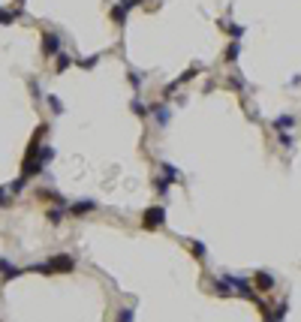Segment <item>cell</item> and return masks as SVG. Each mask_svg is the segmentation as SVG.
Segmentation results:
<instances>
[{
    "mask_svg": "<svg viewBox=\"0 0 301 322\" xmlns=\"http://www.w3.org/2000/svg\"><path fill=\"white\" fill-rule=\"evenodd\" d=\"M280 142H283V148H292V136H286V132H283V136H280Z\"/></svg>",
    "mask_w": 301,
    "mask_h": 322,
    "instance_id": "cell-25",
    "label": "cell"
},
{
    "mask_svg": "<svg viewBox=\"0 0 301 322\" xmlns=\"http://www.w3.org/2000/svg\"><path fill=\"white\" fill-rule=\"evenodd\" d=\"M94 208H97V202L81 199V202H72V205H69V214H72V217H81V214H88V211H94Z\"/></svg>",
    "mask_w": 301,
    "mask_h": 322,
    "instance_id": "cell-7",
    "label": "cell"
},
{
    "mask_svg": "<svg viewBox=\"0 0 301 322\" xmlns=\"http://www.w3.org/2000/svg\"><path fill=\"white\" fill-rule=\"evenodd\" d=\"M253 283H256L262 292H271V289H274V277H271L268 271H256V274H253Z\"/></svg>",
    "mask_w": 301,
    "mask_h": 322,
    "instance_id": "cell-8",
    "label": "cell"
},
{
    "mask_svg": "<svg viewBox=\"0 0 301 322\" xmlns=\"http://www.w3.org/2000/svg\"><path fill=\"white\" fill-rule=\"evenodd\" d=\"M45 99H48V105H51V112H54V115H61V112H64V102H61L58 97H51V94H48Z\"/></svg>",
    "mask_w": 301,
    "mask_h": 322,
    "instance_id": "cell-18",
    "label": "cell"
},
{
    "mask_svg": "<svg viewBox=\"0 0 301 322\" xmlns=\"http://www.w3.org/2000/svg\"><path fill=\"white\" fill-rule=\"evenodd\" d=\"M48 265V274H58V271H64V274H69L72 268H75V259L67 256V253H61V256H54L51 262H45Z\"/></svg>",
    "mask_w": 301,
    "mask_h": 322,
    "instance_id": "cell-3",
    "label": "cell"
},
{
    "mask_svg": "<svg viewBox=\"0 0 301 322\" xmlns=\"http://www.w3.org/2000/svg\"><path fill=\"white\" fill-rule=\"evenodd\" d=\"M163 223H166V211H163L160 205L145 211V220H142V226H145V229H160Z\"/></svg>",
    "mask_w": 301,
    "mask_h": 322,
    "instance_id": "cell-4",
    "label": "cell"
},
{
    "mask_svg": "<svg viewBox=\"0 0 301 322\" xmlns=\"http://www.w3.org/2000/svg\"><path fill=\"white\" fill-rule=\"evenodd\" d=\"M190 250H193V256H196V259H205V256H208L205 244H199V241H190Z\"/></svg>",
    "mask_w": 301,
    "mask_h": 322,
    "instance_id": "cell-16",
    "label": "cell"
},
{
    "mask_svg": "<svg viewBox=\"0 0 301 322\" xmlns=\"http://www.w3.org/2000/svg\"><path fill=\"white\" fill-rule=\"evenodd\" d=\"M151 112H154V118H157V124H160V127H166L169 118H172V109H169L166 102H160V105L154 102V109H151Z\"/></svg>",
    "mask_w": 301,
    "mask_h": 322,
    "instance_id": "cell-9",
    "label": "cell"
},
{
    "mask_svg": "<svg viewBox=\"0 0 301 322\" xmlns=\"http://www.w3.org/2000/svg\"><path fill=\"white\" fill-rule=\"evenodd\" d=\"M214 286H217V292H223V295H226V292H238V295H244V298L256 301V298H253V292H250V283H247V280H241V277H220Z\"/></svg>",
    "mask_w": 301,
    "mask_h": 322,
    "instance_id": "cell-1",
    "label": "cell"
},
{
    "mask_svg": "<svg viewBox=\"0 0 301 322\" xmlns=\"http://www.w3.org/2000/svg\"><path fill=\"white\" fill-rule=\"evenodd\" d=\"M238 55H241V42L235 39V42H229V48H226V61L235 64V61H238Z\"/></svg>",
    "mask_w": 301,
    "mask_h": 322,
    "instance_id": "cell-13",
    "label": "cell"
},
{
    "mask_svg": "<svg viewBox=\"0 0 301 322\" xmlns=\"http://www.w3.org/2000/svg\"><path fill=\"white\" fill-rule=\"evenodd\" d=\"M58 51H61V36H58V33H45V36H42V55L54 58Z\"/></svg>",
    "mask_w": 301,
    "mask_h": 322,
    "instance_id": "cell-6",
    "label": "cell"
},
{
    "mask_svg": "<svg viewBox=\"0 0 301 322\" xmlns=\"http://www.w3.org/2000/svg\"><path fill=\"white\" fill-rule=\"evenodd\" d=\"M9 202H12V196L6 193V187H0V208H3V205H9Z\"/></svg>",
    "mask_w": 301,
    "mask_h": 322,
    "instance_id": "cell-23",
    "label": "cell"
},
{
    "mask_svg": "<svg viewBox=\"0 0 301 322\" xmlns=\"http://www.w3.org/2000/svg\"><path fill=\"white\" fill-rule=\"evenodd\" d=\"M118 322H133V310H130V307H124V310L118 313Z\"/></svg>",
    "mask_w": 301,
    "mask_h": 322,
    "instance_id": "cell-21",
    "label": "cell"
},
{
    "mask_svg": "<svg viewBox=\"0 0 301 322\" xmlns=\"http://www.w3.org/2000/svg\"><path fill=\"white\" fill-rule=\"evenodd\" d=\"M18 18V9H0V28H6V24H12Z\"/></svg>",
    "mask_w": 301,
    "mask_h": 322,
    "instance_id": "cell-12",
    "label": "cell"
},
{
    "mask_svg": "<svg viewBox=\"0 0 301 322\" xmlns=\"http://www.w3.org/2000/svg\"><path fill=\"white\" fill-rule=\"evenodd\" d=\"M223 31H232L235 39H241V36H244V28H238L235 21H223Z\"/></svg>",
    "mask_w": 301,
    "mask_h": 322,
    "instance_id": "cell-17",
    "label": "cell"
},
{
    "mask_svg": "<svg viewBox=\"0 0 301 322\" xmlns=\"http://www.w3.org/2000/svg\"><path fill=\"white\" fill-rule=\"evenodd\" d=\"M48 220H51V223H61V220H64V211H58V208L48 211Z\"/></svg>",
    "mask_w": 301,
    "mask_h": 322,
    "instance_id": "cell-22",
    "label": "cell"
},
{
    "mask_svg": "<svg viewBox=\"0 0 301 322\" xmlns=\"http://www.w3.org/2000/svg\"><path fill=\"white\" fill-rule=\"evenodd\" d=\"M54 58H58V61H54V66H58V72H64V69H69V64H72V61H69V55H64V51H58Z\"/></svg>",
    "mask_w": 301,
    "mask_h": 322,
    "instance_id": "cell-15",
    "label": "cell"
},
{
    "mask_svg": "<svg viewBox=\"0 0 301 322\" xmlns=\"http://www.w3.org/2000/svg\"><path fill=\"white\" fill-rule=\"evenodd\" d=\"M133 112H135V115H139V118H145V115H148V109H145V102H142V99H135V97H133Z\"/></svg>",
    "mask_w": 301,
    "mask_h": 322,
    "instance_id": "cell-19",
    "label": "cell"
},
{
    "mask_svg": "<svg viewBox=\"0 0 301 322\" xmlns=\"http://www.w3.org/2000/svg\"><path fill=\"white\" fill-rule=\"evenodd\" d=\"M130 85H133V88H142V75H139V72H130Z\"/></svg>",
    "mask_w": 301,
    "mask_h": 322,
    "instance_id": "cell-24",
    "label": "cell"
},
{
    "mask_svg": "<svg viewBox=\"0 0 301 322\" xmlns=\"http://www.w3.org/2000/svg\"><path fill=\"white\" fill-rule=\"evenodd\" d=\"M24 184H28V178H18V181H12V184L6 187V193H9V196H18L21 190H24Z\"/></svg>",
    "mask_w": 301,
    "mask_h": 322,
    "instance_id": "cell-14",
    "label": "cell"
},
{
    "mask_svg": "<svg viewBox=\"0 0 301 322\" xmlns=\"http://www.w3.org/2000/svg\"><path fill=\"white\" fill-rule=\"evenodd\" d=\"M15 3H18V6H24V0H15Z\"/></svg>",
    "mask_w": 301,
    "mask_h": 322,
    "instance_id": "cell-26",
    "label": "cell"
},
{
    "mask_svg": "<svg viewBox=\"0 0 301 322\" xmlns=\"http://www.w3.org/2000/svg\"><path fill=\"white\" fill-rule=\"evenodd\" d=\"M178 178H181V175H178V169H175L172 163H163V166H160V181H154V184H157V190H160V193H166Z\"/></svg>",
    "mask_w": 301,
    "mask_h": 322,
    "instance_id": "cell-2",
    "label": "cell"
},
{
    "mask_svg": "<svg viewBox=\"0 0 301 322\" xmlns=\"http://www.w3.org/2000/svg\"><path fill=\"white\" fill-rule=\"evenodd\" d=\"M295 127V118H289V115H280L277 121H274V129H280V132H286V129Z\"/></svg>",
    "mask_w": 301,
    "mask_h": 322,
    "instance_id": "cell-11",
    "label": "cell"
},
{
    "mask_svg": "<svg viewBox=\"0 0 301 322\" xmlns=\"http://www.w3.org/2000/svg\"><path fill=\"white\" fill-rule=\"evenodd\" d=\"M24 268H18V265H12V262H6V259H0V274H3V280H12V277H18Z\"/></svg>",
    "mask_w": 301,
    "mask_h": 322,
    "instance_id": "cell-10",
    "label": "cell"
},
{
    "mask_svg": "<svg viewBox=\"0 0 301 322\" xmlns=\"http://www.w3.org/2000/svg\"><path fill=\"white\" fill-rule=\"evenodd\" d=\"M100 64V55H94V58H88V61H81V69H94V66Z\"/></svg>",
    "mask_w": 301,
    "mask_h": 322,
    "instance_id": "cell-20",
    "label": "cell"
},
{
    "mask_svg": "<svg viewBox=\"0 0 301 322\" xmlns=\"http://www.w3.org/2000/svg\"><path fill=\"white\" fill-rule=\"evenodd\" d=\"M142 0H124V3H118V6H112V18H115V24L118 28H124L127 24V12L133 9V6H139Z\"/></svg>",
    "mask_w": 301,
    "mask_h": 322,
    "instance_id": "cell-5",
    "label": "cell"
}]
</instances>
